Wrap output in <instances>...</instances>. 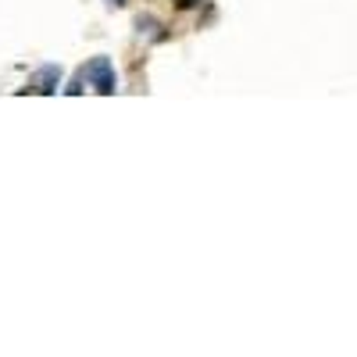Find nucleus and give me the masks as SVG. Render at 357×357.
<instances>
[{"label":"nucleus","instance_id":"nucleus-3","mask_svg":"<svg viewBox=\"0 0 357 357\" xmlns=\"http://www.w3.org/2000/svg\"><path fill=\"white\" fill-rule=\"evenodd\" d=\"M175 4H178V8H197L200 0H175Z\"/></svg>","mask_w":357,"mask_h":357},{"label":"nucleus","instance_id":"nucleus-2","mask_svg":"<svg viewBox=\"0 0 357 357\" xmlns=\"http://www.w3.org/2000/svg\"><path fill=\"white\" fill-rule=\"evenodd\" d=\"M57 79H61V72H57L54 65L40 68L33 79H29V93H54V89H57Z\"/></svg>","mask_w":357,"mask_h":357},{"label":"nucleus","instance_id":"nucleus-1","mask_svg":"<svg viewBox=\"0 0 357 357\" xmlns=\"http://www.w3.org/2000/svg\"><path fill=\"white\" fill-rule=\"evenodd\" d=\"M82 75L97 86V93H114L118 89V79H114V65L107 61V57H93L86 68H82Z\"/></svg>","mask_w":357,"mask_h":357}]
</instances>
